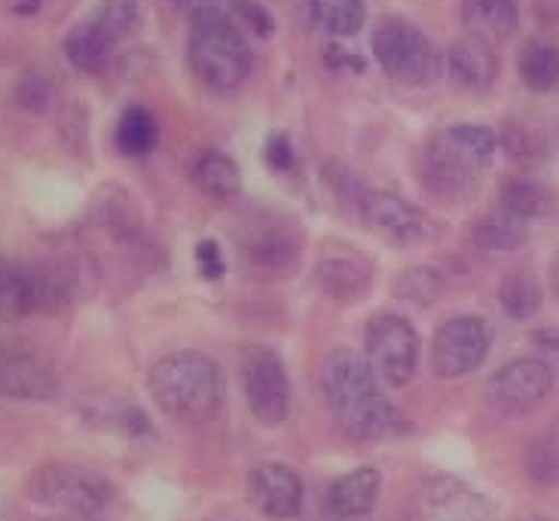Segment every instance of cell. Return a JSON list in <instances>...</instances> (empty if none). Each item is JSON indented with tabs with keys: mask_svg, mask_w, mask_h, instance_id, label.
<instances>
[{
	"mask_svg": "<svg viewBox=\"0 0 559 521\" xmlns=\"http://www.w3.org/2000/svg\"><path fill=\"white\" fill-rule=\"evenodd\" d=\"M550 205V195L545 186H538L535 180L514 178L501 186V208L511 210L514 217L532 220V217H542Z\"/></svg>",
	"mask_w": 559,
	"mask_h": 521,
	"instance_id": "30",
	"label": "cell"
},
{
	"mask_svg": "<svg viewBox=\"0 0 559 521\" xmlns=\"http://www.w3.org/2000/svg\"><path fill=\"white\" fill-rule=\"evenodd\" d=\"M248 500L258 507L260 516L273 521L294 519L302 509V478L294 467L266 461L251 470L248 476Z\"/></svg>",
	"mask_w": 559,
	"mask_h": 521,
	"instance_id": "14",
	"label": "cell"
},
{
	"mask_svg": "<svg viewBox=\"0 0 559 521\" xmlns=\"http://www.w3.org/2000/svg\"><path fill=\"white\" fill-rule=\"evenodd\" d=\"M239 13H245V22H248V25H254L260 37H266V34H270V19H266V13L260 10L258 3H242V7H239Z\"/></svg>",
	"mask_w": 559,
	"mask_h": 521,
	"instance_id": "37",
	"label": "cell"
},
{
	"mask_svg": "<svg viewBox=\"0 0 559 521\" xmlns=\"http://www.w3.org/2000/svg\"><path fill=\"white\" fill-rule=\"evenodd\" d=\"M316 281L324 296L333 302H358L373 283V271L361 256H328L316 266Z\"/></svg>",
	"mask_w": 559,
	"mask_h": 521,
	"instance_id": "20",
	"label": "cell"
},
{
	"mask_svg": "<svg viewBox=\"0 0 559 521\" xmlns=\"http://www.w3.org/2000/svg\"><path fill=\"white\" fill-rule=\"evenodd\" d=\"M532 344L542 351V358L550 363V366H559V327H547L532 332Z\"/></svg>",
	"mask_w": 559,
	"mask_h": 521,
	"instance_id": "36",
	"label": "cell"
},
{
	"mask_svg": "<svg viewBox=\"0 0 559 521\" xmlns=\"http://www.w3.org/2000/svg\"><path fill=\"white\" fill-rule=\"evenodd\" d=\"M197 268L205 281H217V278L224 275V254H221L217 241H212V239L199 241L197 244Z\"/></svg>",
	"mask_w": 559,
	"mask_h": 521,
	"instance_id": "33",
	"label": "cell"
},
{
	"mask_svg": "<svg viewBox=\"0 0 559 521\" xmlns=\"http://www.w3.org/2000/svg\"><path fill=\"white\" fill-rule=\"evenodd\" d=\"M419 507L428 521H492V504L484 494L453 476L428 478L419 492Z\"/></svg>",
	"mask_w": 559,
	"mask_h": 521,
	"instance_id": "15",
	"label": "cell"
},
{
	"mask_svg": "<svg viewBox=\"0 0 559 521\" xmlns=\"http://www.w3.org/2000/svg\"><path fill=\"white\" fill-rule=\"evenodd\" d=\"M10 3H13L15 13L28 15V13H34V10H37V3H40V0H10Z\"/></svg>",
	"mask_w": 559,
	"mask_h": 521,
	"instance_id": "39",
	"label": "cell"
},
{
	"mask_svg": "<svg viewBox=\"0 0 559 521\" xmlns=\"http://www.w3.org/2000/svg\"><path fill=\"white\" fill-rule=\"evenodd\" d=\"M373 59L379 61L382 74L401 86H428L440 74L438 46L428 40V34L409 25L407 19L385 15L373 25Z\"/></svg>",
	"mask_w": 559,
	"mask_h": 521,
	"instance_id": "5",
	"label": "cell"
},
{
	"mask_svg": "<svg viewBox=\"0 0 559 521\" xmlns=\"http://www.w3.org/2000/svg\"><path fill=\"white\" fill-rule=\"evenodd\" d=\"M321 385L333 417L358 443H379L397 427L392 402L379 388L377 373L352 348H336L324 358Z\"/></svg>",
	"mask_w": 559,
	"mask_h": 521,
	"instance_id": "1",
	"label": "cell"
},
{
	"mask_svg": "<svg viewBox=\"0 0 559 521\" xmlns=\"http://www.w3.org/2000/svg\"><path fill=\"white\" fill-rule=\"evenodd\" d=\"M239 375L254 421L263 427H282L290 415V381L282 358L266 344H245Z\"/></svg>",
	"mask_w": 559,
	"mask_h": 521,
	"instance_id": "8",
	"label": "cell"
},
{
	"mask_svg": "<svg viewBox=\"0 0 559 521\" xmlns=\"http://www.w3.org/2000/svg\"><path fill=\"white\" fill-rule=\"evenodd\" d=\"M538 521H545V519H538Z\"/></svg>",
	"mask_w": 559,
	"mask_h": 521,
	"instance_id": "40",
	"label": "cell"
},
{
	"mask_svg": "<svg viewBox=\"0 0 559 521\" xmlns=\"http://www.w3.org/2000/svg\"><path fill=\"white\" fill-rule=\"evenodd\" d=\"M489 354V329L480 317H453L435 332L431 366L440 378H462L474 373Z\"/></svg>",
	"mask_w": 559,
	"mask_h": 521,
	"instance_id": "11",
	"label": "cell"
},
{
	"mask_svg": "<svg viewBox=\"0 0 559 521\" xmlns=\"http://www.w3.org/2000/svg\"><path fill=\"white\" fill-rule=\"evenodd\" d=\"M447 71L450 80L468 95H489L499 80V56L489 40L477 34L459 37L447 52Z\"/></svg>",
	"mask_w": 559,
	"mask_h": 521,
	"instance_id": "16",
	"label": "cell"
},
{
	"mask_svg": "<svg viewBox=\"0 0 559 521\" xmlns=\"http://www.w3.org/2000/svg\"><path fill=\"white\" fill-rule=\"evenodd\" d=\"M114 44L117 40L92 19V22L76 25L64 37V56H68V61L74 64L76 71H83V74H102L107 68V61H110Z\"/></svg>",
	"mask_w": 559,
	"mask_h": 521,
	"instance_id": "21",
	"label": "cell"
},
{
	"mask_svg": "<svg viewBox=\"0 0 559 521\" xmlns=\"http://www.w3.org/2000/svg\"><path fill=\"white\" fill-rule=\"evenodd\" d=\"M358 217L361 223L377 232L379 239L389 244H401V247H416V244H431L438 239V226L435 220L419 210L404 195L385 193V190H367L358 205Z\"/></svg>",
	"mask_w": 559,
	"mask_h": 521,
	"instance_id": "10",
	"label": "cell"
},
{
	"mask_svg": "<svg viewBox=\"0 0 559 521\" xmlns=\"http://www.w3.org/2000/svg\"><path fill=\"white\" fill-rule=\"evenodd\" d=\"M499 147L523 165H538L547 159V141L545 134L538 132L535 125L526 122H508L499 134Z\"/></svg>",
	"mask_w": 559,
	"mask_h": 521,
	"instance_id": "29",
	"label": "cell"
},
{
	"mask_svg": "<svg viewBox=\"0 0 559 521\" xmlns=\"http://www.w3.org/2000/svg\"><path fill=\"white\" fill-rule=\"evenodd\" d=\"M239 244L254 266L266 271H287L300 259V241L290 223H282L273 214H254L239 229Z\"/></svg>",
	"mask_w": 559,
	"mask_h": 521,
	"instance_id": "13",
	"label": "cell"
},
{
	"mask_svg": "<svg viewBox=\"0 0 559 521\" xmlns=\"http://www.w3.org/2000/svg\"><path fill=\"white\" fill-rule=\"evenodd\" d=\"M76 293V271L64 263H3L0 308L13 314H49Z\"/></svg>",
	"mask_w": 559,
	"mask_h": 521,
	"instance_id": "6",
	"label": "cell"
},
{
	"mask_svg": "<svg viewBox=\"0 0 559 521\" xmlns=\"http://www.w3.org/2000/svg\"><path fill=\"white\" fill-rule=\"evenodd\" d=\"M312 22L331 37H355L364 28V0H309Z\"/></svg>",
	"mask_w": 559,
	"mask_h": 521,
	"instance_id": "25",
	"label": "cell"
},
{
	"mask_svg": "<svg viewBox=\"0 0 559 521\" xmlns=\"http://www.w3.org/2000/svg\"><path fill=\"white\" fill-rule=\"evenodd\" d=\"M530 239V226L523 217H514L511 210H489L474 223V241L477 247L492 254H514Z\"/></svg>",
	"mask_w": 559,
	"mask_h": 521,
	"instance_id": "23",
	"label": "cell"
},
{
	"mask_svg": "<svg viewBox=\"0 0 559 521\" xmlns=\"http://www.w3.org/2000/svg\"><path fill=\"white\" fill-rule=\"evenodd\" d=\"M409 302H431V296L440 290V281L435 278V271L428 268H413L401 278V287H397Z\"/></svg>",
	"mask_w": 559,
	"mask_h": 521,
	"instance_id": "32",
	"label": "cell"
},
{
	"mask_svg": "<svg viewBox=\"0 0 559 521\" xmlns=\"http://www.w3.org/2000/svg\"><path fill=\"white\" fill-rule=\"evenodd\" d=\"M59 393V378L44 360L31 354H10L0 360V397L7 400H52Z\"/></svg>",
	"mask_w": 559,
	"mask_h": 521,
	"instance_id": "18",
	"label": "cell"
},
{
	"mask_svg": "<svg viewBox=\"0 0 559 521\" xmlns=\"http://www.w3.org/2000/svg\"><path fill=\"white\" fill-rule=\"evenodd\" d=\"M181 3L190 7L193 19L197 15H224V19H229L233 13H239L245 0H181Z\"/></svg>",
	"mask_w": 559,
	"mask_h": 521,
	"instance_id": "34",
	"label": "cell"
},
{
	"mask_svg": "<svg viewBox=\"0 0 559 521\" xmlns=\"http://www.w3.org/2000/svg\"><path fill=\"white\" fill-rule=\"evenodd\" d=\"M465 19L471 34L484 40H508L520 22L516 0H465Z\"/></svg>",
	"mask_w": 559,
	"mask_h": 521,
	"instance_id": "24",
	"label": "cell"
},
{
	"mask_svg": "<svg viewBox=\"0 0 559 521\" xmlns=\"http://www.w3.org/2000/svg\"><path fill=\"white\" fill-rule=\"evenodd\" d=\"M554 381H557V375L545 358L511 360L489 378V400L508 415H523L547 400V393L554 390Z\"/></svg>",
	"mask_w": 559,
	"mask_h": 521,
	"instance_id": "12",
	"label": "cell"
},
{
	"mask_svg": "<svg viewBox=\"0 0 559 521\" xmlns=\"http://www.w3.org/2000/svg\"><path fill=\"white\" fill-rule=\"evenodd\" d=\"M187 52L199 83L217 95L236 92L251 76V49L242 31L224 15H197Z\"/></svg>",
	"mask_w": 559,
	"mask_h": 521,
	"instance_id": "4",
	"label": "cell"
},
{
	"mask_svg": "<svg viewBox=\"0 0 559 521\" xmlns=\"http://www.w3.org/2000/svg\"><path fill=\"white\" fill-rule=\"evenodd\" d=\"M159 137V125L147 107H129L122 110L120 122H117V147L126 156H144L156 147Z\"/></svg>",
	"mask_w": 559,
	"mask_h": 521,
	"instance_id": "27",
	"label": "cell"
},
{
	"mask_svg": "<svg viewBox=\"0 0 559 521\" xmlns=\"http://www.w3.org/2000/svg\"><path fill=\"white\" fill-rule=\"evenodd\" d=\"M554 455H557V461H559V417L550 424V433H547V443H545Z\"/></svg>",
	"mask_w": 559,
	"mask_h": 521,
	"instance_id": "38",
	"label": "cell"
},
{
	"mask_svg": "<svg viewBox=\"0 0 559 521\" xmlns=\"http://www.w3.org/2000/svg\"><path fill=\"white\" fill-rule=\"evenodd\" d=\"M193 180L202 193L214 202H233L242 190V171L236 159H229L221 149H205L193 162Z\"/></svg>",
	"mask_w": 559,
	"mask_h": 521,
	"instance_id": "22",
	"label": "cell"
},
{
	"mask_svg": "<svg viewBox=\"0 0 559 521\" xmlns=\"http://www.w3.org/2000/svg\"><path fill=\"white\" fill-rule=\"evenodd\" d=\"M379 492H382V473L377 467H358L333 482L328 492V507L336 519H361L373 512Z\"/></svg>",
	"mask_w": 559,
	"mask_h": 521,
	"instance_id": "19",
	"label": "cell"
},
{
	"mask_svg": "<svg viewBox=\"0 0 559 521\" xmlns=\"http://www.w3.org/2000/svg\"><path fill=\"white\" fill-rule=\"evenodd\" d=\"M496 147H499V134L486 125L455 122L440 129L431 134V141L423 149L419 178L425 190L443 202L468 195L492 162Z\"/></svg>",
	"mask_w": 559,
	"mask_h": 521,
	"instance_id": "2",
	"label": "cell"
},
{
	"mask_svg": "<svg viewBox=\"0 0 559 521\" xmlns=\"http://www.w3.org/2000/svg\"><path fill=\"white\" fill-rule=\"evenodd\" d=\"M0 266H3V263H0Z\"/></svg>",
	"mask_w": 559,
	"mask_h": 521,
	"instance_id": "41",
	"label": "cell"
},
{
	"mask_svg": "<svg viewBox=\"0 0 559 521\" xmlns=\"http://www.w3.org/2000/svg\"><path fill=\"white\" fill-rule=\"evenodd\" d=\"M151 393L156 405L175 421L202 424L212 421L224 405L221 366L202 351H175L153 363Z\"/></svg>",
	"mask_w": 559,
	"mask_h": 521,
	"instance_id": "3",
	"label": "cell"
},
{
	"mask_svg": "<svg viewBox=\"0 0 559 521\" xmlns=\"http://www.w3.org/2000/svg\"><path fill=\"white\" fill-rule=\"evenodd\" d=\"M516 74L523 86L535 95L559 86V52L547 44H526L516 61Z\"/></svg>",
	"mask_w": 559,
	"mask_h": 521,
	"instance_id": "26",
	"label": "cell"
},
{
	"mask_svg": "<svg viewBox=\"0 0 559 521\" xmlns=\"http://www.w3.org/2000/svg\"><path fill=\"white\" fill-rule=\"evenodd\" d=\"M83 417L92 427L105 433H117L126 439H147L153 436L151 417L138 402L117 397V393H90L80 405Z\"/></svg>",
	"mask_w": 559,
	"mask_h": 521,
	"instance_id": "17",
	"label": "cell"
},
{
	"mask_svg": "<svg viewBox=\"0 0 559 521\" xmlns=\"http://www.w3.org/2000/svg\"><path fill=\"white\" fill-rule=\"evenodd\" d=\"M95 22L114 40H122V37L135 34L138 25H141V3L138 0H102V7L95 13Z\"/></svg>",
	"mask_w": 559,
	"mask_h": 521,
	"instance_id": "31",
	"label": "cell"
},
{
	"mask_svg": "<svg viewBox=\"0 0 559 521\" xmlns=\"http://www.w3.org/2000/svg\"><path fill=\"white\" fill-rule=\"evenodd\" d=\"M499 302L508 317L514 320H530L532 314L542 308V283L532 271H511L501 281Z\"/></svg>",
	"mask_w": 559,
	"mask_h": 521,
	"instance_id": "28",
	"label": "cell"
},
{
	"mask_svg": "<svg viewBox=\"0 0 559 521\" xmlns=\"http://www.w3.org/2000/svg\"><path fill=\"white\" fill-rule=\"evenodd\" d=\"M266 159L273 165L275 171H290L294 168V147L285 134H273L270 144H266Z\"/></svg>",
	"mask_w": 559,
	"mask_h": 521,
	"instance_id": "35",
	"label": "cell"
},
{
	"mask_svg": "<svg viewBox=\"0 0 559 521\" xmlns=\"http://www.w3.org/2000/svg\"><path fill=\"white\" fill-rule=\"evenodd\" d=\"M364 358L389 388H404L419 363V336L407 317L379 314L364 329Z\"/></svg>",
	"mask_w": 559,
	"mask_h": 521,
	"instance_id": "9",
	"label": "cell"
},
{
	"mask_svg": "<svg viewBox=\"0 0 559 521\" xmlns=\"http://www.w3.org/2000/svg\"><path fill=\"white\" fill-rule=\"evenodd\" d=\"M28 497L49 509L90 516L114 500V485L102 473L76 463H44L28 478Z\"/></svg>",
	"mask_w": 559,
	"mask_h": 521,
	"instance_id": "7",
	"label": "cell"
}]
</instances>
